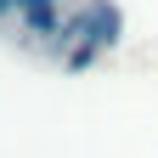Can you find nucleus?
Here are the masks:
<instances>
[{
	"label": "nucleus",
	"mask_w": 158,
	"mask_h": 158,
	"mask_svg": "<svg viewBox=\"0 0 158 158\" xmlns=\"http://www.w3.org/2000/svg\"><path fill=\"white\" fill-rule=\"evenodd\" d=\"M73 34L79 40H96V45H113V40H118V11L107 6V0H90V6L85 11H79V23H73Z\"/></svg>",
	"instance_id": "nucleus-1"
},
{
	"label": "nucleus",
	"mask_w": 158,
	"mask_h": 158,
	"mask_svg": "<svg viewBox=\"0 0 158 158\" xmlns=\"http://www.w3.org/2000/svg\"><path fill=\"white\" fill-rule=\"evenodd\" d=\"M11 11L23 17L34 34H56V28H62V11H56V0H11Z\"/></svg>",
	"instance_id": "nucleus-2"
}]
</instances>
